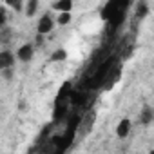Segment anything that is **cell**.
Here are the masks:
<instances>
[{
    "label": "cell",
    "instance_id": "cell-14",
    "mask_svg": "<svg viewBox=\"0 0 154 154\" xmlns=\"http://www.w3.org/2000/svg\"><path fill=\"white\" fill-rule=\"evenodd\" d=\"M8 4H9L13 9H17V11H20V9H22V4H20V2H8Z\"/></svg>",
    "mask_w": 154,
    "mask_h": 154
},
{
    "label": "cell",
    "instance_id": "cell-9",
    "mask_svg": "<svg viewBox=\"0 0 154 154\" xmlns=\"http://www.w3.org/2000/svg\"><path fill=\"white\" fill-rule=\"evenodd\" d=\"M36 9H38V2H36V0H29L27 6H26V15L27 17H33L36 13Z\"/></svg>",
    "mask_w": 154,
    "mask_h": 154
},
{
    "label": "cell",
    "instance_id": "cell-10",
    "mask_svg": "<svg viewBox=\"0 0 154 154\" xmlns=\"http://www.w3.org/2000/svg\"><path fill=\"white\" fill-rule=\"evenodd\" d=\"M147 13H149V6H147L145 2H140V4L136 6V17H138V18H143Z\"/></svg>",
    "mask_w": 154,
    "mask_h": 154
},
{
    "label": "cell",
    "instance_id": "cell-8",
    "mask_svg": "<svg viewBox=\"0 0 154 154\" xmlns=\"http://www.w3.org/2000/svg\"><path fill=\"white\" fill-rule=\"evenodd\" d=\"M152 118H154V116H152V111H150L149 107H145V109L141 111V114H140V120H141V123H145V125H147V123H150V122H152Z\"/></svg>",
    "mask_w": 154,
    "mask_h": 154
},
{
    "label": "cell",
    "instance_id": "cell-6",
    "mask_svg": "<svg viewBox=\"0 0 154 154\" xmlns=\"http://www.w3.org/2000/svg\"><path fill=\"white\" fill-rule=\"evenodd\" d=\"M131 132V120L129 118H122L120 123L116 125V134L120 138H127V134Z\"/></svg>",
    "mask_w": 154,
    "mask_h": 154
},
{
    "label": "cell",
    "instance_id": "cell-1",
    "mask_svg": "<svg viewBox=\"0 0 154 154\" xmlns=\"http://www.w3.org/2000/svg\"><path fill=\"white\" fill-rule=\"evenodd\" d=\"M87 98H89L87 91L78 89V91H72V94H71V98H69V103L74 105V107H80V105H84V103L87 102Z\"/></svg>",
    "mask_w": 154,
    "mask_h": 154
},
{
    "label": "cell",
    "instance_id": "cell-11",
    "mask_svg": "<svg viewBox=\"0 0 154 154\" xmlns=\"http://www.w3.org/2000/svg\"><path fill=\"white\" fill-rule=\"evenodd\" d=\"M65 58H67V53H65L63 49H56V51L51 54V60H53V62H63Z\"/></svg>",
    "mask_w": 154,
    "mask_h": 154
},
{
    "label": "cell",
    "instance_id": "cell-5",
    "mask_svg": "<svg viewBox=\"0 0 154 154\" xmlns=\"http://www.w3.org/2000/svg\"><path fill=\"white\" fill-rule=\"evenodd\" d=\"M15 65V54L9 51H2L0 53V69H11Z\"/></svg>",
    "mask_w": 154,
    "mask_h": 154
},
{
    "label": "cell",
    "instance_id": "cell-12",
    "mask_svg": "<svg viewBox=\"0 0 154 154\" xmlns=\"http://www.w3.org/2000/svg\"><path fill=\"white\" fill-rule=\"evenodd\" d=\"M71 18H72V15H71V13H60V15H58V18H56V22H58L60 26H67V24L71 22Z\"/></svg>",
    "mask_w": 154,
    "mask_h": 154
},
{
    "label": "cell",
    "instance_id": "cell-2",
    "mask_svg": "<svg viewBox=\"0 0 154 154\" xmlns=\"http://www.w3.org/2000/svg\"><path fill=\"white\" fill-rule=\"evenodd\" d=\"M127 9H120L116 15H112L111 18H109V22H107V26H109V31H114V29H118L123 22H125V17H127V13H125Z\"/></svg>",
    "mask_w": 154,
    "mask_h": 154
},
{
    "label": "cell",
    "instance_id": "cell-7",
    "mask_svg": "<svg viewBox=\"0 0 154 154\" xmlns=\"http://www.w3.org/2000/svg\"><path fill=\"white\" fill-rule=\"evenodd\" d=\"M53 9L60 11V13H69L72 9V2H71V0H58V2L53 4Z\"/></svg>",
    "mask_w": 154,
    "mask_h": 154
},
{
    "label": "cell",
    "instance_id": "cell-13",
    "mask_svg": "<svg viewBox=\"0 0 154 154\" xmlns=\"http://www.w3.org/2000/svg\"><path fill=\"white\" fill-rule=\"evenodd\" d=\"M2 76H4L6 80H11V78H13V71H11V69H4V71H2Z\"/></svg>",
    "mask_w": 154,
    "mask_h": 154
},
{
    "label": "cell",
    "instance_id": "cell-3",
    "mask_svg": "<svg viewBox=\"0 0 154 154\" xmlns=\"http://www.w3.org/2000/svg\"><path fill=\"white\" fill-rule=\"evenodd\" d=\"M53 27H54V22H53V18L49 17V15H44L42 18H40V22H38V35H47V33H51L53 31Z\"/></svg>",
    "mask_w": 154,
    "mask_h": 154
},
{
    "label": "cell",
    "instance_id": "cell-15",
    "mask_svg": "<svg viewBox=\"0 0 154 154\" xmlns=\"http://www.w3.org/2000/svg\"><path fill=\"white\" fill-rule=\"evenodd\" d=\"M150 154H154V150H150Z\"/></svg>",
    "mask_w": 154,
    "mask_h": 154
},
{
    "label": "cell",
    "instance_id": "cell-4",
    "mask_svg": "<svg viewBox=\"0 0 154 154\" xmlns=\"http://www.w3.org/2000/svg\"><path fill=\"white\" fill-rule=\"evenodd\" d=\"M17 58H18L20 62H29V60L33 58V45H31V44L20 45L18 51H17Z\"/></svg>",
    "mask_w": 154,
    "mask_h": 154
}]
</instances>
